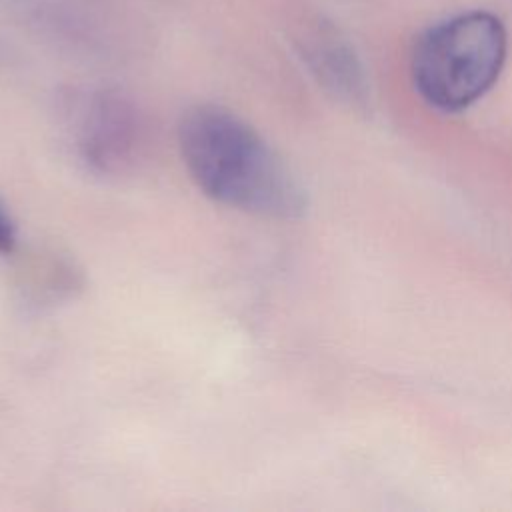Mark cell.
Wrapping results in <instances>:
<instances>
[{"instance_id": "cell-1", "label": "cell", "mask_w": 512, "mask_h": 512, "mask_svg": "<svg viewBox=\"0 0 512 512\" xmlns=\"http://www.w3.org/2000/svg\"><path fill=\"white\" fill-rule=\"evenodd\" d=\"M178 146L188 174L212 200L278 220L306 210V192L292 168L236 112L218 104L188 108Z\"/></svg>"}, {"instance_id": "cell-2", "label": "cell", "mask_w": 512, "mask_h": 512, "mask_svg": "<svg viewBox=\"0 0 512 512\" xmlns=\"http://www.w3.org/2000/svg\"><path fill=\"white\" fill-rule=\"evenodd\" d=\"M506 54L508 36L500 18L484 10L458 14L418 38L410 60L412 82L432 108L460 112L496 84Z\"/></svg>"}, {"instance_id": "cell-3", "label": "cell", "mask_w": 512, "mask_h": 512, "mask_svg": "<svg viewBox=\"0 0 512 512\" xmlns=\"http://www.w3.org/2000/svg\"><path fill=\"white\" fill-rule=\"evenodd\" d=\"M72 138L80 160L92 172L116 176L140 154L142 122L124 94L98 88L76 102Z\"/></svg>"}, {"instance_id": "cell-4", "label": "cell", "mask_w": 512, "mask_h": 512, "mask_svg": "<svg viewBox=\"0 0 512 512\" xmlns=\"http://www.w3.org/2000/svg\"><path fill=\"white\" fill-rule=\"evenodd\" d=\"M296 50L316 78L334 98L348 104L366 100V76L350 42L326 20H306L294 36Z\"/></svg>"}, {"instance_id": "cell-5", "label": "cell", "mask_w": 512, "mask_h": 512, "mask_svg": "<svg viewBox=\"0 0 512 512\" xmlns=\"http://www.w3.org/2000/svg\"><path fill=\"white\" fill-rule=\"evenodd\" d=\"M18 242V232L12 216L0 202V254H10L16 248Z\"/></svg>"}]
</instances>
